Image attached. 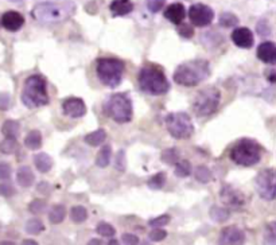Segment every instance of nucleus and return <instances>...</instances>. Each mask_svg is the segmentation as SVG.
Wrapping results in <instances>:
<instances>
[{"instance_id":"21","label":"nucleus","mask_w":276,"mask_h":245,"mask_svg":"<svg viewBox=\"0 0 276 245\" xmlns=\"http://www.w3.org/2000/svg\"><path fill=\"white\" fill-rule=\"evenodd\" d=\"M34 163L39 173H47L53 167V160L46 153H39L34 155Z\"/></svg>"},{"instance_id":"9","label":"nucleus","mask_w":276,"mask_h":245,"mask_svg":"<svg viewBox=\"0 0 276 245\" xmlns=\"http://www.w3.org/2000/svg\"><path fill=\"white\" fill-rule=\"evenodd\" d=\"M221 92L215 87L205 88L204 91H201L193 104V109L198 116H209L212 113L217 111V108L220 105Z\"/></svg>"},{"instance_id":"36","label":"nucleus","mask_w":276,"mask_h":245,"mask_svg":"<svg viewBox=\"0 0 276 245\" xmlns=\"http://www.w3.org/2000/svg\"><path fill=\"white\" fill-rule=\"evenodd\" d=\"M47 208V204L43 199H34L30 205H29V210H30L32 214H41L45 212V209Z\"/></svg>"},{"instance_id":"11","label":"nucleus","mask_w":276,"mask_h":245,"mask_svg":"<svg viewBox=\"0 0 276 245\" xmlns=\"http://www.w3.org/2000/svg\"><path fill=\"white\" fill-rule=\"evenodd\" d=\"M189 19L191 25L197 27H205L209 26L215 19V11L209 5L197 3L189 8Z\"/></svg>"},{"instance_id":"25","label":"nucleus","mask_w":276,"mask_h":245,"mask_svg":"<svg viewBox=\"0 0 276 245\" xmlns=\"http://www.w3.org/2000/svg\"><path fill=\"white\" fill-rule=\"evenodd\" d=\"M111 158H112V147L111 144H104V147L100 150V153L97 155V159H96V164L98 167H107L109 162H111Z\"/></svg>"},{"instance_id":"17","label":"nucleus","mask_w":276,"mask_h":245,"mask_svg":"<svg viewBox=\"0 0 276 245\" xmlns=\"http://www.w3.org/2000/svg\"><path fill=\"white\" fill-rule=\"evenodd\" d=\"M257 58L264 63H275L276 62V46L274 42H263L260 46L257 47Z\"/></svg>"},{"instance_id":"52","label":"nucleus","mask_w":276,"mask_h":245,"mask_svg":"<svg viewBox=\"0 0 276 245\" xmlns=\"http://www.w3.org/2000/svg\"><path fill=\"white\" fill-rule=\"evenodd\" d=\"M108 245H120V244H119L118 240H111V241H109V244H108Z\"/></svg>"},{"instance_id":"44","label":"nucleus","mask_w":276,"mask_h":245,"mask_svg":"<svg viewBox=\"0 0 276 245\" xmlns=\"http://www.w3.org/2000/svg\"><path fill=\"white\" fill-rule=\"evenodd\" d=\"M122 241L124 245H138L139 244V237L132 233H124L122 236Z\"/></svg>"},{"instance_id":"8","label":"nucleus","mask_w":276,"mask_h":245,"mask_svg":"<svg viewBox=\"0 0 276 245\" xmlns=\"http://www.w3.org/2000/svg\"><path fill=\"white\" fill-rule=\"evenodd\" d=\"M166 128L175 139H187L194 132L191 119L186 112H174L166 116Z\"/></svg>"},{"instance_id":"46","label":"nucleus","mask_w":276,"mask_h":245,"mask_svg":"<svg viewBox=\"0 0 276 245\" xmlns=\"http://www.w3.org/2000/svg\"><path fill=\"white\" fill-rule=\"evenodd\" d=\"M10 94H7V93H0V109H1V111H5V109L10 108Z\"/></svg>"},{"instance_id":"48","label":"nucleus","mask_w":276,"mask_h":245,"mask_svg":"<svg viewBox=\"0 0 276 245\" xmlns=\"http://www.w3.org/2000/svg\"><path fill=\"white\" fill-rule=\"evenodd\" d=\"M49 184H38V191H43V193H47V189H45V187H47Z\"/></svg>"},{"instance_id":"14","label":"nucleus","mask_w":276,"mask_h":245,"mask_svg":"<svg viewBox=\"0 0 276 245\" xmlns=\"http://www.w3.org/2000/svg\"><path fill=\"white\" fill-rule=\"evenodd\" d=\"M62 109L63 113L69 116V118L77 119L84 116L87 113V105L82 101L81 98L78 97H69L66 98L63 104H62Z\"/></svg>"},{"instance_id":"15","label":"nucleus","mask_w":276,"mask_h":245,"mask_svg":"<svg viewBox=\"0 0 276 245\" xmlns=\"http://www.w3.org/2000/svg\"><path fill=\"white\" fill-rule=\"evenodd\" d=\"M230 38L236 46L241 47V49H251L253 46V32L246 27L235 29Z\"/></svg>"},{"instance_id":"29","label":"nucleus","mask_w":276,"mask_h":245,"mask_svg":"<svg viewBox=\"0 0 276 245\" xmlns=\"http://www.w3.org/2000/svg\"><path fill=\"white\" fill-rule=\"evenodd\" d=\"M70 218L76 224H81L88 218V212L84 206H74L70 210Z\"/></svg>"},{"instance_id":"42","label":"nucleus","mask_w":276,"mask_h":245,"mask_svg":"<svg viewBox=\"0 0 276 245\" xmlns=\"http://www.w3.org/2000/svg\"><path fill=\"white\" fill-rule=\"evenodd\" d=\"M115 166L119 171H124L125 170V155H124L123 150H120L116 155V159H115Z\"/></svg>"},{"instance_id":"4","label":"nucleus","mask_w":276,"mask_h":245,"mask_svg":"<svg viewBox=\"0 0 276 245\" xmlns=\"http://www.w3.org/2000/svg\"><path fill=\"white\" fill-rule=\"evenodd\" d=\"M139 85L142 91L153 96H160L169 92L170 84L164 73L156 66H144L139 73Z\"/></svg>"},{"instance_id":"38","label":"nucleus","mask_w":276,"mask_h":245,"mask_svg":"<svg viewBox=\"0 0 276 245\" xmlns=\"http://www.w3.org/2000/svg\"><path fill=\"white\" fill-rule=\"evenodd\" d=\"M239 23V19L237 16L230 14V12H225L220 16V25L224 26V27H233Z\"/></svg>"},{"instance_id":"30","label":"nucleus","mask_w":276,"mask_h":245,"mask_svg":"<svg viewBox=\"0 0 276 245\" xmlns=\"http://www.w3.org/2000/svg\"><path fill=\"white\" fill-rule=\"evenodd\" d=\"M191 174V164L189 160H181L175 163V175L179 178H186Z\"/></svg>"},{"instance_id":"41","label":"nucleus","mask_w":276,"mask_h":245,"mask_svg":"<svg viewBox=\"0 0 276 245\" xmlns=\"http://www.w3.org/2000/svg\"><path fill=\"white\" fill-rule=\"evenodd\" d=\"M167 237V232L163 229H160V228H155V229L150 233V240L151 241H162L164 240Z\"/></svg>"},{"instance_id":"43","label":"nucleus","mask_w":276,"mask_h":245,"mask_svg":"<svg viewBox=\"0 0 276 245\" xmlns=\"http://www.w3.org/2000/svg\"><path fill=\"white\" fill-rule=\"evenodd\" d=\"M164 3H166V0H147V7L151 12H158L162 10Z\"/></svg>"},{"instance_id":"23","label":"nucleus","mask_w":276,"mask_h":245,"mask_svg":"<svg viewBox=\"0 0 276 245\" xmlns=\"http://www.w3.org/2000/svg\"><path fill=\"white\" fill-rule=\"evenodd\" d=\"M107 139V132L104 129H97L94 132L88 133L85 136V143L92 146V147H97V146H101Z\"/></svg>"},{"instance_id":"19","label":"nucleus","mask_w":276,"mask_h":245,"mask_svg":"<svg viewBox=\"0 0 276 245\" xmlns=\"http://www.w3.org/2000/svg\"><path fill=\"white\" fill-rule=\"evenodd\" d=\"M109 10L113 16H125L132 12L133 3L131 0H113L109 5Z\"/></svg>"},{"instance_id":"45","label":"nucleus","mask_w":276,"mask_h":245,"mask_svg":"<svg viewBox=\"0 0 276 245\" xmlns=\"http://www.w3.org/2000/svg\"><path fill=\"white\" fill-rule=\"evenodd\" d=\"M15 194V189L8 184H0V195H3V197H12V195Z\"/></svg>"},{"instance_id":"40","label":"nucleus","mask_w":276,"mask_h":245,"mask_svg":"<svg viewBox=\"0 0 276 245\" xmlns=\"http://www.w3.org/2000/svg\"><path fill=\"white\" fill-rule=\"evenodd\" d=\"M170 222V215L167 214H162L156 217V218H153V220L150 221L149 224L150 226H153V229L155 228H162V226H166V225Z\"/></svg>"},{"instance_id":"27","label":"nucleus","mask_w":276,"mask_h":245,"mask_svg":"<svg viewBox=\"0 0 276 245\" xmlns=\"http://www.w3.org/2000/svg\"><path fill=\"white\" fill-rule=\"evenodd\" d=\"M210 218L215 220V222H225L226 220H229L230 212L225 208H221V206H213L209 212Z\"/></svg>"},{"instance_id":"6","label":"nucleus","mask_w":276,"mask_h":245,"mask_svg":"<svg viewBox=\"0 0 276 245\" xmlns=\"http://www.w3.org/2000/svg\"><path fill=\"white\" fill-rule=\"evenodd\" d=\"M261 158V148L252 139H241L230 151V159L239 166H253L259 163Z\"/></svg>"},{"instance_id":"10","label":"nucleus","mask_w":276,"mask_h":245,"mask_svg":"<svg viewBox=\"0 0 276 245\" xmlns=\"http://www.w3.org/2000/svg\"><path fill=\"white\" fill-rule=\"evenodd\" d=\"M256 186L257 191L263 199L272 201L275 198L276 184H275V170L274 169H264L257 174L256 178Z\"/></svg>"},{"instance_id":"26","label":"nucleus","mask_w":276,"mask_h":245,"mask_svg":"<svg viewBox=\"0 0 276 245\" xmlns=\"http://www.w3.org/2000/svg\"><path fill=\"white\" fill-rule=\"evenodd\" d=\"M25 146L29 150H38L42 146V135L39 131H31L25 138Z\"/></svg>"},{"instance_id":"34","label":"nucleus","mask_w":276,"mask_h":245,"mask_svg":"<svg viewBox=\"0 0 276 245\" xmlns=\"http://www.w3.org/2000/svg\"><path fill=\"white\" fill-rule=\"evenodd\" d=\"M96 230H97L98 235L102 236V237H113L115 233H116L115 228L111 224H108V222H100Z\"/></svg>"},{"instance_id":"5","label":"nucleus","mask_w":276,"mask_h":245,"mask_svg":"<svg viewBox=\"0 0 276 245\" xmlns=\"http://www.w3.org/2000/svg\"><path fill=\"white\" fill-rule=\"evenodd\" d=\"M125 65L119 58H100L97 61L96 72L98 80L105 87L116 88L122 82Z\"/></svg>"},{"instance_id":"24","label":"nucleus","mask_w":276,"mask_h":245,"mask_svg":"<svg viewBox=\"0 0 276 245\" xmlns=\"http://www.w3.org/2000/svg\"><path fill=\"white\" fill-rule=\"evenodd\" d=\"M66 217V209L63 205H54L49 213V221L51 224H61Z\"/></svg>"},{"instance_id":"20","label":"nucleus","mask_w":276,"mask_h":245,"mask_svg":"<svg viewBox=\"0 0 276 245\" xmlns=\"http://www.w3.org/2000/svg\"><path fill=\"white\" fill-rule=\"evenodd\" d=\"M34 173L31 171L29 166H22L21 169L16 173V182L21 187H30L31 184H34Z\"/></svg>"},{"instance_id":"54","label":"nucleus","mask_w":276,"mask_h":245,"mask_svg":"<svg viewBox=\"0 0 276 245\" xmlns=\"http://www.w3.org/2000/svg\"><path fill=\"white\" fill-rule=\"evenodd\" d=\"M11 1H22V0H11Z\"/></svg>"},{"instance_id":"31","label":"nucleus","mask_w":276,"mask_h":245,"mask_svg":"<svg viewBox=\"0 0 276 245\" xmlns=\"http://www.w3.org/2000/svg\"><path fill=\"white\" fill-rule=\"evenodd\" d=\"M195 179L201 182V184H209L210 181H212V171H210L206 166H198L197 169H195Z\"/></svg>"},{"instance_id":"51","label":"nucleus","mask_w":276,"mask_h":245,"mask_svg":"<svg viewBox=\"0 0 276 245\" xmlns=\"http://www.w3.org/2000/svg\"><path fill=\"white\" fill-rule=\"evenodd\" d=\"M0 245H15V243H12V241H1V243H0Z\"/></svg>"},{"instance_id":"18","label":"nucleus","mask_w":276,"mask_h":245,"mask_svg":"<svg viewBox=\"0 0 276 245\" xmlns=\"http://www.w3.org/2000/svg\"><path fill=\"white\" fill-rule=\"evenodd\" d=\"M184 16H186V10L182 3H173L164 11V18L177 26L184 22Z\"/></svg>"},{"instance_id":"50","label":"nucleus","mask_w":276,"mask_h":245,"mask_svg":"<svg viewBox=\"0 0 276 245\" xmlns=\"http://www.w3.org/2000/svg\"><path fill=\"white\" fill-rule=\"evenodd\" d=\"M22 245H38L35 240H30V239H27V240H23Z\"/></svg>"},{"instance_id":"32","label":"nucleus","mask_w":276,"mask_h":245,"mask_svg":"<svg viewBox=\"0 0 276 245\" xmlns=\"http://www.w3.org/2000/svg\"><path fill=\"white\" fill-rule=\"evenodd\" d=\"M162 160L167 164H175L179 162V153L177 148H167L162 153Z\"/></svg>"},{"instance_id":"53","label":"nucleus","mask_w":276,"mask_h":245,"mask_svg":"<svg viewBox=\"0 0 276 245\" xmlns=\"http://www.w3.org/2000/svg\"><path fill=\"white\" fill-rule=\"evenodd\" d=\"M142 245H151V244H150L149 241H143V243H142Z\"/></svg>"},{"instance_id":"7","label":"nucleus","mask_w":276,"mask_h":245,"mask_svg":"<svg viewBox=\"0 0 276 245\" xmlns=\"http://www.w3.org/2000/svg\"><path fill=\"white\" fill-rule=\"evenodd\" d=\"M105 112L116 122H128L132 119V101L125 93H115L105 104Z\"/></svg>"},{"instance_id":"47","label":"nucleus","mask_w":276,"mask_h":245,"mask_svg":"<svg viewBox=\"0 0 276 245\" xmlns=\"http://www.w3.org/2000/svg\"><path fill=\"white\" fill-rule=\"evenodd\" d=\"M11 175V166L7 163H0V179H7Z\"/></svg>"},{"instance_id":"2","label":"nucleus","mask_w":276,"mask_h":245,"mask_svg":"<svg viewBox=\"0 0 276 245\" xmlns=\"http://www.w3.org/2000/svg\"><path fill=\"white\" fill-rule=\"evenodd\" d=\"M210 67L205 60H193L181 63L174 73V80L184 87H195L208 78Z\"/></svg>"},{"instance_id":"3","label":"nucleus","mask_w":276,"mask_h":245,"mask_svg":"<svg viewBox=\"0 0 276 245\" xmlns=\"http://www.w3.org/2000/svg\"><path fill=\"white\" fill-rule=\"evenodd\" d=\"M22 101L27 108H39L46 105L49 102V94L45 77L32 74L26 80L22 92Z\"/></svg>"},{"instance_id":"33","label":"nucleus","mask_w":276,"mask_h":245,"mask_svg":"<svg viewBox=\"0 0 276 245\" xmlns=\"http://www.w3.org/2000/svg\"><path fill=\"white\" fill-rule=\"evenodd\" d=\"M166 184V174L164 173H158L153 175V178L149 181V186L151 189H162Z\"/></svg>"},{"instance_id":"1","label":"nucleus","mask_w":276,"mask_h":245,"mask_svg":"<svg viewBox=\"0 0 276 245\" xmlns=\"http://www.w3.org/2000/svg\"><path fill=\"white\" fill-rule=\"evenodd\" d=\"M76 5L72 1H45L36 4L31 15L39 23L53 25V23H61L69 19L74 14Z\"/></svg>"},{"instance_id":"13","label":"nucleus","mask_w":276,"mask_h":245,"mask_svg":"<svg viewBox=\"0 0 276 245\" xmlns=\"http://www.w3.org/2000/svg\"><path fill=\"white\" fill-rule=\"evenodd\" d=\"M245 235L237 226H228L221 230L218 245H244Z\"/></svg>"},{"instance_id":"49","label":"nucleus","mask_w":276,"mask_h":245,"mask_svg":"<svg viewBox=\"0 0 276 245\" xmlns=\"http://www.w3.org/2000/svg\"><path fill=\"white\" fill-rule=\"evenodd\" d=\"M88 245H102V241L98 240V239H92L88 243Z\"/></svg>"},{"instance_id":"22","label":"nucleus","mask_w":276,"mask_h":245,"mask_svg":"<svg viewBox=\"0 0 276 245\" xmlns=\"http://www.w3.org/2000/svg\"><path fill=\"white\" fill-rule=\"evenodd\" d=\"M19 131H21V125L15 120H5L1 127V132L7 139H16L19 136Z\"/></svg>"},{"instance_id":"12","label":"nucleus","mask_w":276,"mask_h":245,"mask_svg":"<svg viewBox=\"0 0 276 245\" xmlns=\"http://www.w3.org/2000/svg\"><path fill=\"white\" fill-rule=\"evenodd\" d=\"M220 197L221 201L230 208H241L245 205V195L230 184L222 186V189L220 190Z\"/></svg>"},{"instance_id":"39","label":"nucleus","mask_w":276,"mask_h":245,"mask_svg":"<svg viewBox=\"0 0 276 245\" xmlns=\"http://www.w3.org/2000/svg\"><path fill=\"white\" fill-rule=\"evenodd\" d=\"M177 31H178L179 35L184 36V38H186V39H189V38H191V36L194 35V29H193L190 25H186V23H181V25H178Z\"/></svg>"},{"instance_id":"28","label":"nucleus","mask_w":276,"mask_h":245,"mask_svg":"<svg viewBox=\"0 0 276 245\" xmlns=\"http://www.w3.org/2000/svg\"><path fill=\"white\" fill-rule=\"evenodd\" d=\"M25 229L26 232L30 233V235H39L41 232L45 230V225H43V222H42L41 220L32 218V220H29L26 222Z\"/></svg>"},{"instance_id":"16","label":"nucleus","mask_w":276,"mask_h":245,"mask_svg":"<svg viewBox=\"0 0 276 245\" xmlns=\"http://www.w3.org/2000/svg\"><path fill=\"white\" fill-rule=\"evenodd\" d=\"M23 25H25V18L18 11H7L1 16V26L5 30L15 32V31L21 30Z\"/></svg>"},{"instance_id":"35","label":"nucleus","mask_w":276,"mask_h":245,"mask_svg":"<svg viewBox=\"0 0 276 245\" xmlns=\"http://www.w3.org/2000/svg\"><path fill=\"white\" fill-rule=\"evenodd\" d=\"M16 147H18V142L16 139H7L5 138L1 144H0V151L3 153H15Z\"/></svg>"},{"instance_id":"37","label":"nucleus","mask_w":276,"mask_h":245,"mask_svg":"<svg viewBox=\"0 0 276 245\" xmlns=\"http://www.w3.org/2000/svg\"><path fill=\"white\" fill-rule=\"evenodd\" d=\"M264 244L266 245H276V235H275V222L267 225L266 235H264Z\"/></svg>"}]
</instances>
